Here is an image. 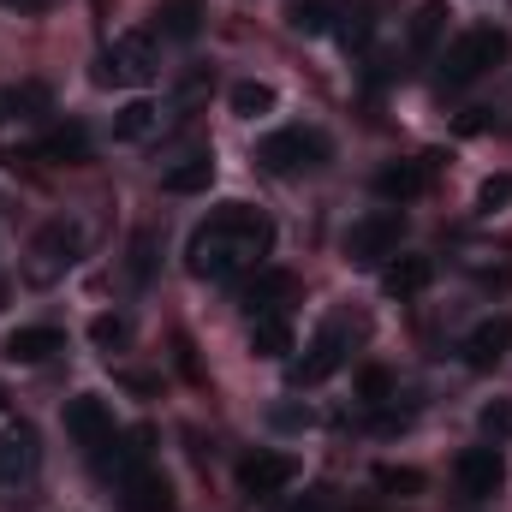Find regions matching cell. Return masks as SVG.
Segmentation results:
<instances>
[{
    "label": "cell",
    "instance_id": "15",
    "mask_svg": "<svg viewBox=\"0 0 512 512\" xmlns=\"http://www.w3.org/2000/svg\"><path fill=\"white\" fill-rule=\"evenodd\" d=\"M126 512H173V483L155 471V465H143V471H131L126 477Z\"/></svg>",
    "mask_w": 512,
    "mask_h": 512
},
{
    "label": "cell",
    "instance_id": "23",
    "mask_svg": "<svg viewBox=\"0 0 512 512\" xmlns=\"http://www.w3.org/2000/svg\"><path fill=\"white\" fill-rule=\"evenodd\" d=\"M233 114L239 120H262V114H274V84H256V78H245V84H233Z\"/></svg>",
    "mask_w": 512,
    "mask_h": 512
},
{
    "label": "cell",
    "instance_id": "24",
    "mask_svg": "<svg viewBox=\"0 0 512 512\" xmlns=\"http://www.w3.org/2000/svg\"><path fill=\"white\" fill-rule=\"evenodd\" d=\"M0 108H12L18 120H36V114H48V84L24 78V84H12V90L0 96Z\"/></svg>",
    "mask_w": 512,
    "mask_h": 512
},
{
    "label": "cell",
    "instance_id": "8",
    "mask_svg": "<svg viewBox=\"0 0 512 512\" xmlns=\"http://www.w3.org/2000/svg\"><path fill=\"white\" fill-rule=\"evenodd\" d=\"M453 477H459V489H465L471 501H489V495H501V483H507V459H501L495 441H483V447H465V453L453 459Z\"/></svg>",
    "mask_w": 512,
    "mask_h": 512
},
{
    "label": "cell",
    "instance_id": "32",
    "mask_svg": "<svg viewBox=\"0 0 512 512\" xmlns=\"http://www.w3.org/2000/svg\"><path fill=\"white\" fill-rule=\"evenodd\" d=\"M155 239H149V233H137V239H131V274H137V280H149V262H155Z\"/></svg>",
    "mask_w": 512,
    "mask_h": 512
},
{
    "label": "cell",
    "instance_id": "35",
    "mask_svg": "<svg viewBox=\"0 0 512 512\" xmlns=\"http://www.w3.org/2000/svg\"><path fill=\"white\" fill-rule=\"evenodd\" d=\"M0 6H18V12H48L54 0H0Z\"/></svg>",
    "mask_w": 512,
    "mask_h": 512
},
{
    "label": "cell",
    "instance_id": "9",
    "mask_svg": "<svg viewBox=\"0 0 512 512\" xmlns=\"http://www.w3.org/2000/svg\"><path fill=\"white\" fill-rule=\"evenodd\" d=\"M66 435H72L84 453H102V447L114 441V411H108V399H102V393L66 399Z\"/></svg>",
    "mask_w": 512,
    "mask_h": 512
},
{
    "label": "cell",
    "instance_id": "34",
    "mask_svg": "<svg viewBox=\"0 0 512 512\" xmlns=\"http://www.w3.org/2000/svg\"><path fill=\"white\" fill-rule=\"evenodd\" d=\"M477 280H483V286H489V292H507V286H512V268H483V274H477Z\"/></svg>",
    "mask_w": 512,
    "mask_h": 512
},
{
    "label": "cell",
    "instance_id": "7",
    "mask_svg": "<svg viewBox=\"0 0 512 512\" xmlns=\"http://www.w3.org/2000/svg\"><path fill=\"white\" fill-rule=\"evenodd\" d=\"M346 352H352L346 322H328V328L304 346V358H292V387H322L340 364H346Z\"/></svg>",
    "mask_w": 512,
    "mask_h": 512
},
{
    "label": "cell",
    "instance_id": "16",
    "mask_svg": "<svg viewBox=\"0 0 512 512\" xmlns=\"http://www.w3.org/2000/svg\"><path fill=\"white\" fill-rule=\"evenodd\" d=\"M429 280H435V262L429 256H393L382 268L387 298H417V292H429Z\"/></svg>",
    "mask_w": 512,
    "mask_h": 512
},
{
    "label": "cell",
    "instance_id": "22",
    "mask_svg": "<svg viewBox=\"0 0 512 512\" xmlns=\"http://www.w3.org/2000/svg\"><path fill=\"white\" fill-rule=\"evenodd\" d=\"M149 131H161V108H155V102H143V96L126 102V108L114 114V137H120V143H143Z\"/></svg>",
    "mask_w": 512,
    "mask_h": 512
},
{
    "label": "cell",
    "instance_id": "20",
    "mask_svg": "<svg viewBox=\"0 0 512 512\" xmlns=\"http://www.w3.org/2000/svg\"><path fill=\"white\" fill-rule=\"evenodd\" d=\"M447 0H417V12H411V54H429L435 42H441V30H447Z\"/></svg>",
    "mask_w": 512,
    "mask_h": 512
},
{
    "label": "cell",
    "instance_id": "29",
    "mask_svg": "<svg viewBox=\"0 0 512 512\" xmlns=\"http://www.w3.org/2000/svg\"><path fill=\"white\" fill-rule=\"evenodd\" d=\"M90 340H96L102 352H120L131 340V322L126 316H96V322H90Z\"/></svg>",
    "mask_w": 512,
    "mask_h": 512
},
{
    "label": "cell",
    "instance_id": "25",
    "mask_svg": "<svg viewBox=\"0 0 512 512\" xmlns=\"http://www.w3.org/2000/svg\"><path fill=\"white\" fill-rule=\"evenodd\" d=\"M42 155H48V161H84V155H90V131L84 126H60L48 143H42Z\"/></svg>",
    "mask_w": 512,
    "mask_h": 512
},
{
    "label": "cell",
    "instance_id": "30",
    "mask_svg": "<svg viewBox=\"0 0 512 512\" xmlns=\"http://www.w3.org/2000/svg\"><path fill=\"white\" fill-rule=\"evenodd\" d=\"M358 393H364L370 405H387V399H393V376H387V370H376V364H370V370L358 376Z\"/></svg>",
    "mask_w": 512,
    "mask_h": 512
},
{
    "label": "cell",
    "instance_id": "27",
    "mask_svg": "<svg viewBox=\"0 0 512 512\" xmlns=\"http://www.w3.org/2000/svg\"><path fill=\"white\" fill-rule=\"evenodd\" d=\"M286 24H292L298 36H328V30H334V6H322V0L292 6V12H286Z\"/></svg>",
    "mask_w": 512,
    "mask_h": 512
},
{
    "label": "cell",
    "instance_id": "5",
    "mask_svg": "<svg viewBox=\"0 0 512 512\" xmlns=\"http://www.w3.org/2000/svg\"><path fill=\"white\" fill-rule=\"evenodd\" d=\"M256 161L268 167V173H280V179H292V173H310V167H322L328 161V137L310 126H286L274 131V137H262L256 143Z\"/></svg>",
    "mask_w": 512,
    "mask_h": 512
},
{
    "label": "cell",
    "instance_id": "17",
    "mask_svg": "<svg viewBox=\"0 0 512 512\" xmlns=\"http://www.w3.org/2000/svg\"><path fill=\"white\" fill-rule=\"evenodd\" d=\"M215 185V155H185V161H173L167 173H161V191L167 197H197V191H209Z\"/></svg>",
    "mask_w": 512,
    "mask_h": 512
},
{
    "label": "cell",
    "instance_id": "33",
    "mask_svg": "<svg viewBox=\"0 0 512 512\" xmlns=\"http://www.w3.org/2000/svg\"><path fill=\"white\" fill-rule=\"evenodd\" d=\"M328 507H334V495H328V489H304L286 512H328Z\"/></svg>",
    "mask_w": 512,
    "mask_h": 512
},
{
    "label": "cell",
    "instance_id": "6",
    "mask_svg": "<svg viewBox=\"0 0 512 512\" xmlns=\"http://www.w3.org/2000/svg\"><path fill=\"white\" fill-rule=\"evenodd\" d=\"M399 239H405V215H399V209H370V215L352 221V233H346V262L376 268V262H387V256L399 251Z\"/></svg>",
    "mask_w": 512,
    "mask_h": 512
},
{
    "label": "cell",
    "instance_id": "13",
    "mask_svg": "<svg viewBox=\"0 0 512 512\" xmlns=\"http://www.w3.org/2000/svg\"><path fill=\"white\" fill-rule=\"evenodd\" d=\"M60 352H66V334H60L54 322H36V328L6 334V364H48V358H60Z\"/></svg>",
    "mask_w": 512,
    "mask_h": 512
},
{
    "label": "cell",
    "instance_id": "4",
    "mask_svg": "<svg viewBox=\"0 0 512 512\" xmlns=\"http://www.w3.org/2000/svg\"><path fill=\"white\" fill-rule=\"evenodd\" d=\"M155 72H161V54H155V42H149L143 30L114 36V42L102 48V60H96V84H108V90H137V84H149Z\"/></svg>",
    "mask_w": 512,
    "mask_h": 512
},
{
    "label": "cell",
    "instance_id": "31",
    "mask_svg": "<svg viewBox=\"0 0 512 512\" xmlns=\"http://www.w3.org/2000/svg\"><path fill=\"white\" fill-rule=\"evenodd\" d=\"M501 203H512V173H501V179H483V191H477V209H501Z\"/></svg>",
    "mask_w": 512,
    "mask_h": 512
},
{
    "label": "cell",
    "instance_id": "11",
    "mask_svg": "<svg viewBox=\"0 0 512 512\" xmlns=\"http://www.w3.org/2000/svg\"><path fill=\"white\" fill-rule=\"evenodd\" d=\"M239 483H245V495H280V489H292L298 483V459L292 453H251L245 465H239Z\"/></svg>",
    "mask_w": 512,
    "mask_h": 512
},
{
    "label": "cell",
    "instance_id": "18",
    "mask_svg": "<svg viewBox=\"0 0 512 512\" xmlns=\"http://www.w3.org/2000/svg\"><path fill=\"white\" fill-rule=\"evenodd\" d=\"M423 185H429V167L423 161H393V167L376 173V191H382L387 203H411Z\"/></svg>",
    "mask_w": 512,
    "mask_h": 512
},
{
    "label": "cell",
    "instance_id": "10",
    "mask_svg": "<svg viewBox=\"0 0 512 512\" xmlns=\"http://www.w3.org/2000/svg\"><path fill=\"white\" fill-rule=\"evenodd\" d=\"M36 465H42L36 429H24V423L0 429V489H18V483H30V477H36Z\"/></svg>",
    "mask_w": 512,
    "mask_h": 512
},
{
    "label": "cell",
    "instance_id": "2",
    "mask_svg": "<svg viewBox=\"0 0 512 512\" xmlns=\"http://www.w3.org/2000/svg\"><path fill=\"white\" fill-rule=\"evenodd\" d=\"M507 54H512V36L501 24H471V30L441 54V84H447V90H465V84L489 78L495 66H507Z\"/></svg>",
    "mask_w": 512,
    "mask_h": 512
},
{
    "label": "cell",
    "instance_id": "26",
    "mask_svg": "<svg viewBox=\"0 0 512 512\" xmlns=\"http://www.w3.org/2000/svg\"><path fill=\"white\" fill-rule=\"evenodd\" d=\"M477 429H483V441L507 447L512 441V399H489V405L477 411Z\"/></svg>",
    "mask_w": 512,
    "mask_h": 512
},
{
    "label": "cell",
    "instance_id": "12",
    "mask_svg": "<svg viewBox=\"0 0 512 512\" xmlns=\"http://www.w3.org/2000/svg\"><path fill=\"white\" fill-rule=\"evenodd\" d=\"M507 352H512V322L507 316H489V322H477V328L465 334V364H471V370H495Z\"/></svg>",
    "mask_w": 512,
    "mask_h": 512
},
{
    "label": "cell",
    "instance_id": "14",
    "mask_svg": "<svg viewBox=\"0 0 512 512\" xmlns=\"http://www.w3.org/2000/svg\"><path fill=\"white\" fill-rule=\"evenodd\" d=\"M286 298H298V274H286V268H256V280L245 286L239 304H245L251 316H274Z\"/></svg>",
    "mask_w": 512,
    "mask_h": 512
},
{
    "label": "cell",
    "instance_id": "28",
    "mask_svg": "<svg viewBox=\"0 0 512 512\" xmlns=\"http://www.w3.org/2000/svg\"><path fill=\"white\" fill-rule=\"evenodd\" d=\"M376 489H387V495H423V471H411V465H376Z\"/></svg>",
    "mask_w": 512,
    "mask_h": 512
},
{
    "label": "cell",
    "instance_id": "19",
    "mask_svg": "<svg viewBox=\"0 0 512 512\" xmlns=\"http://www.w3.org/2000/svg\"><path fill=\"white\" fill-rule=\"evenodd\" d=\"M155 30H161V36H173V42H191V36L203 30V0H161Z\"/></svg>",
    "mask_w": 512,
    "mask_h": 512
},
{
    "label": "cell",
    "instance_id": "1",
    "mask_svg": "<svg viewBox=\"0 0 512 512\" xmlns=\"http://www.w3.org/2000/svg\"><path fill=\"white\" fill-rule=\"evenodd\" d=\"M268 251H274V221L251 203H221V209H209V221L191 227L185 268L197 280H233V274L262 268Z\"/></svg>",
    "mask_w": 512,
    "mask_h": 512
},
{
    "label": "cell",
    "instance_id": "21",
    "mask_svg": "<svg viewBox=\"0 0 512 512\" xmlns=\"http://www.w3.org/2000/svg\"><path fill=\"white\" fill-rule=\"evenodd\" d=\"M251 352L256 358H286L292 352V322L274 310V316H251Z\"/></svg>",
    "mask_w": 512,
    "mask_h": 512
},
{
    "label": "cell",
    "instance_id": "3",
    "mask_svg": "<svg viewBox=\"0 0 512 512\" xmlns=\"http://www.w3.org/2000/svg\"><path fill=\"white\" fill-rule=\"evenodd\" d=\"M78 256H84V227L78 221H48L30 239V251H24V280L30 286H54V280H66L78 268Z\"/></svg>",
    "mask_w": 512,
    "mask_h": 512
}]
</instances>
